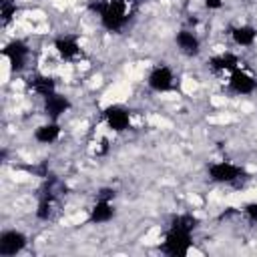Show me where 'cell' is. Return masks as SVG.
Returning <instances> with one entry per match:
<instances>
[{
  "label": "cell",
  "instance_id": "6da1fadb",
  "mask_svg": "<svg viewBox=\"0 0 257 257\" xmlns=\"http://www.w3.org/2000/svg\"><path fill=\"white\" fill-rule=\"evenodd\" d=\"M126 6H128L126 0H92L88 4L92 12H98L102 26L110 32H118L128 22L131 16Z\"/></svg>",
  "mask_w": 257,
  "mask_h": 257
},
{
  "label": "cell",
  "instance_id": "7a4b0ae2",
  "mask_svg": "<svg viewBox=\"0 0 257 257\" xmlns=\"http://www.w3.org/2000/svg\"><path fill=\"white\" fill-rule=\"evenodd\" d=\"M191 233L193 231H187V229L171 225V229L167 231L165 241L161 245V251L171 255V257H185L189 253V249H191V243H193Z\"/></svg>",
  "mask_w": 257,
  "mask_h": 257
},
{
  "label": "cell",
  "instance_id": "3957f363",
  "mask_svg": "<svg viewBox=\"0 0 257 257\" xmlns=\"http://www.w3.org/2000/svg\"><path fill=\"white\" fill-rule=\"evenodd\" d=\"M24 247H26V235L24 233H20L16 229H8V231L0 233V255L2 257H14Z\"/></svg>",
  "mask_w": 257,
  "mask_h": 257
},
{
  "label": "cell",
  "instance_id": "277c9868",
  "mask_svg": "<svg viewBox=\"0 0 257 257\" xmlns=\"http://www.w3.org/2000/svg\"><path fill=\"white\" fill-rule=\"evenodd\" d=\"M241 175H243V169L233 163H227V161L213 163L209 167V177L215 183H235L237 179H241Z\"/></svg>",
  "mask_w": 257,
  "mask_h": 257
},
{
  "label": "cell",
  "instance_id": "5b68a950",
  "mask_svg": "<svg viewBox=\"0 0 257 257\" xmlns=\"http://www.w3.org/2000/svg\"><path fill=\"white\" fill-rule=\"evenodd\" d=\"M4 56L10 60V66L12 70H22L26 66V60H28V54H30V48L26 46V42L22 40H12L4 46Z\"/></svg>",
  "mask_w": 257,
  "mask_h": 257
},
{
  "label": "cell",
  "instance_id": "8992f818",
  "mask_svg": "<svg viewBox=\"0 0 257 257\" xmlns=\"http://www.w3.org/2000/svg\"><path fill=\"white\" fill-rule=\"evenodd\" d=\"M147 82H149V86H151L153 90H157V92H167V90L173 88L175 76H173V70H171L169 66L159 64V66H155V68L151 70Z\"/></svg>",
  "mask_w": 257,
  "mask_h": 257
},
{
  "label": "cell",
  "instance_id": "52a82bcc",
  "mask_svg": "<svg viewBox=\"0 0 257 257\" xmlns=\"http://www.w3.org/2000/svg\"><path fill=\"white\" fill-rule=\"evenodd\" d=\"M104 118L106 124L114 131V133H122L131 126V112L122 106V104H110L104 108Z\"/></svg>",
  "mask_w": 257,
  "mask_h": 257
},
{
  "label": "cell",
  "instance_id": "ba28073f",
  "mask_svg": "<svg viewBox=\"0 0 257 257\" xmlns=\"http://www.w3.org/2000/svg\"><path fill=\"white\" fill-rule=\"evenodd\" d=\"M255 88H257V80L249 72H245L241 68L231 70V76H229V90L231 92H235V94H251Z\"/></svg>",
  "mask_w": 257,
  "mask_h": 257
},
{
  "label": "cell",
  "instance_id": "9c48e42d",
  "mask_svg": "<svg viewBox=\"0 0 257 257\" xmlns=\"http://www.w3.org/2000/svg\"><path fill=\"white\" fill-rule=\"evenodd\" d=\"M68 108H70V100H68L66 96H62V94L52 92L50 96L44 98V112H46L52 120H56L58 116H62Z\"/></svg>",
  "mask_w": 257,
  "mask_h": 257
},
{
  "label": "cell",
  "instance_id": "30bf717a",
  "mask_svg": "<svg viewBox=\"0 0 257 257\" xmlns=\"http://www.w3.org/2000/svg\"><path fill=\"white\" fill-rule=\"evenodd\" d=\"M54 48L64 60H74L80 54V44L74 36H58L54 40Z\"/></svg>",
  "mask_w": 257,
  "mask_h": 257
},
{
  "label": "cell",
  "instance_id": "8fae6325",
  "mask_svg": "<svg viewBox=\"0 0 257 257\" xmlns=\"http://www.w3.org/2000/svg\"><path fill=\"white\" fill-rule=\"evenodd\" d=\"M209 68L215 70V72H225V70H235L239 68V56L231 54V52H223V54H217L213 58H209Z\"/></svg>",
  "mask_w": 257,
  "mask_h": 257
},
{
  "label": "cell",
  "instance_id": "7c38bea8",
  "mask_svg": "<svg viewBox=\"0 0 257 257\" xmlns=\"http://www.w3.org/2000/svg\"><path fill=\"white\" fill-rule=\"evenodd\" d=\"M177 44H179L181 52L187 54V56H197L199 50H201V42L191 30H181L177 34Z\"/></svg>",
  "mask_w": 257,
  "mask_h": 257
},
{
  "label": "cell",
  "instance_id": "4fadbf2b",
  "mask_svg": "<svg viewBox=\"0 0 257 257\" xmlns=\"http://www.w3.org/2000/svg\"><path fill=\"white\" fill-rule=\"evenodd\" d=\"M28 86L36 92V94H40V96H50L52 92H54V88H56V82H54V78H50V76H44V74H34V76H30L28 78Z\"/></svg>",
  "mask_w": 257,
  "mask_h": 257
},
{
  "label": "cell",
  "instance_id": "5bb4252c",
  "mask_svg": "<svg viewBox=\"0 0 257 257\" xmlns=\"http://www.w3.org/2000/svg\"><path fill=\"white\" fill-rule=\"evenodd\" d=\"M114 217V207L110 201L96 199L94 207L90 209V223H106Z\"/></svg>",
  "mask_w": 257,
  "mask_h": 257
},
{
  "label": "cell",
  "instance_id": "9a60e30c",
  "mask_svg": "<svg viewBox=\"0 0 257 257\" xmlns=\"http://www.w3.org/2000/svg\"><path fill=\"white\" fill-rule=\"evenodd\" d=\"M60 137V126L58 122H48V124H40L36 131H34V139L42 145H50L54 143L56 139Z\"/></svg>",
  "mask_w": 257,
  "mask_h": 257
},
{
  "label": "cell",
  "instance_id": "2e32d148",
  "mask_svg": "<svg viewBox=\"0 0 257 257\" xmlns=\"http://www.w3.org/2000/svg\"><path fill=\"white\" fill-rule=\"evenodd\" d=\"M231 36H233L235 44H239V46H251V44L255 42V38H257V30H255L253 26L245 24V26L233 28V30H231Z\"/></svg>",
  "mask_w": 257,
  "mask_h": 257
},
{
  "label": "cell",
  "instance_id": "e0dca14e",
  "mask_svg": "<svg viewBox=\"0 0 257 257\" xmlns=\"http://www.w3.org/2000/svg\"><path fill=\"white\" fill-rule=\"evenodd\" d=\"M52 209H54V195L48 191V193H44V195L40 197V201H38L36 217H38V219H42V221H46V219H50Z\"/></svg>",
  "mask_w": 257,
  "mask_h": 257
},
{
  "label": "cell",
  "instance_id": "ac0fdd59",
  "mask_svg": "<svg viewBox=\"0 0 257 257\" xmlns=\"http://www.w3.org/2000/svg\"><path fill=\"white\" fill-rule=\"evenodd\" d=\"M171 225H173V227L187 229V231H195V229H197V225H199V219H197V217H193V215H177V217H173Z\"/></svg>",
  "mask_w": 257,
  "mask_h": 257
},
{
  "label": "cell",
  "instance_id": "d6986e66",
  "mask_svg": "<svg viewBox=\"0 0 257 257\" xmlns=\"http://www.w3.org/2000/svg\"><path fill=\"white\" fill-rule=\"evenodd\" d=\"M16 4L10 2V4H0V14H2V24H8L14 16H16Z\"/></svg>",
  "mask_w": 257,
  "mask_h": 257
},
{
  "label": "cell",
  "instance_id": "ffe728a7",
  "mask_svg": "<svg viewBox=\"0 0 257 257\" xmlns=\"http://www.w3.org/2000/svg\"><path fill=\"white\" fill-rule=\"evenodd\" d=\"M245 217L251 221V223H257V203H247L245 209H243Z\"/></svg>",
  "mask_w": 257,
  "mask_h": 257
},
{
  "label": "cell",
  "instance_id": "44dd1931",
  "mask_svg": "<svg viewBox=\"0 0 257 257\" xmlns=\"http://www.w3.org/2000/svg\"><path fill=\"white\" fill-rule=\"evenodd\" d=\"M114 189H110V187H102L98 193H96V199H104V201H112L114 199Z\"/></svg>",
  "mask_w": 257,
  "mask_h": 257
},
{
  "label": "cell",
  "instance_id": "7402d4cb",
  "mask_svg": "<svg viewBox=\"0 0 257 257\" xmlns=\"http://www.w3.org/2000/svg\"><path fill=\"white\" fill-rule=\"evenodd\" d=\"M205 6L211 10H219L223 6V0H205Z\"/></svg>",
  "mask_w": 257,
  "mask_h": 257
},
{
  "label": "cell",
  "instance_id": "603a6c76",
  "mask_svg": "<svg viewBox=\"0 0 257 257\" xmlns=\"http://www.w3.org/2000/svg\"><path fill=\"white\" fill-rule=\"evenodd\" d=\"M100 145H102V149L98 151V155H104V153L108 151V141H106V139H102V141H100Z\"/></svg>",
  "mask_w": 257,
  "mask_h": 257
},
{
  "label": "cell",
  "instance_id": "cb8c5ba5",
  "mask_svg": "<svg viewBox=\"0 0 257 257\" xmlns=\"http://www.w3.org/2000/svg\"><path fill=\"white\" fill-rule=\"evenodd\" d=\"M10 2H14V0H0V4H10Z\"/></svg>",
  "mask_w": 257,
  "mask_h": 257
},
{
  "label": "cell",
  "instance_id": "d4e9b609",
  "mask_svg": "<svg viewBox=\"0 0 257 257\" xmlns=\"http://www.w3.org/2000/svg\"><path fill=\"white\" fill-rule=\"evenodd\" d=\"M126 2H131V4H137V2H143V0H126Z\"/></svg>",
  "mask_w": 257,
  "mask_h": 257
}]
</instances>
